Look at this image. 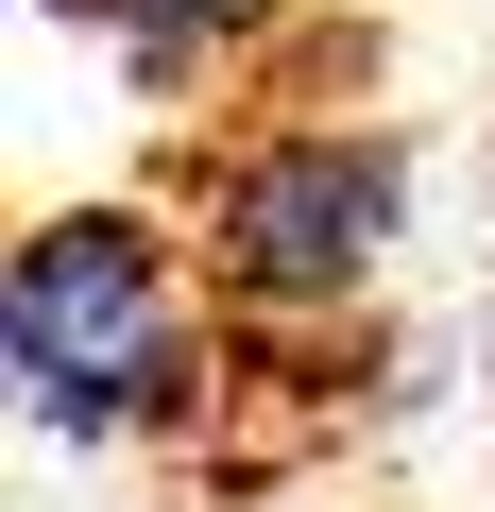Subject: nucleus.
Here are the masks:
<instances>
[{
    "mask_svg": "<svg viewBox=\"0 0 495 512\" xmlns=\"http://www.w3.org/2000/svg\"><path fill=\"white\" fill-rule=\"evenodd\" d=\"M0 376H18L35 444H137L205 393V325L188 274L137 205H52L0 256Z\"/></svg>",
    "mask_w": 495,
    "mask_h": 512,
    "instance_id": "nucleus-1",
    "label": "nucleus"
},
{
    "mask_svg": "<svg viewBox=\"0 0 495 512\" xmlns=\"http://www.w3.org/2000/svg\"><path fill=\"white\" fill-rule=\"evenodd\" d=\"M393 222H410V154L376 120H274L205 188V274L257 325H342L393 274Z\"/></svg>",
    "mask_w": 495,
    "mask_h": 512,
    "instance_id": "nucleus-2",
    "label": "nucleus"
},
{
    "mask_svg": "<svg viewBox=\"0 0 495 512\" xmlns=\"http://www.w3.org/2000/svg\"><path fill=\"white\" fill-rule=\"evenodd\" d=\"M69 18H86V35H120V52H137V86H205V69L257 52L291 0H69Z\"/></svg>",
    "mask_w": 495,
    "mask_h": 512,
    "instance_id": "nucleus-3",
    "label": "nucleus"
}]
</instances>
